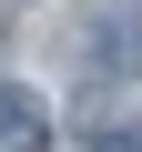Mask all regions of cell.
<instances>
[{"label": "cell", "mask_w": 142, "mask_h": 152, "mask_svg": "<svg viewBox=\"0 0 142 152\" xmlns=\"http://www.w3.org/2000/svg\"><path fill=\"white\" fill-rule=\"evenodd\" d=\"M81 51H91V71H132V61H142V0H122L112 20H91Z\"/></svg>", "instance_id": "1"}, {"label": "cell", "mask_w": 142, "mask_h": 152, "mask_svg": "<svg viewBox=\"0 0 142 152\" xmlns=\"http://www.w3.org/2000/svg\"><path fill=\"white\" fill-rule=\"evenodd\" d=\"M0 152H51V112L20 81H0Z\"/></svg>", "instance_id": "2"}]
</instances>
